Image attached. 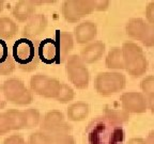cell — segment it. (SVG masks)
<instances>
[{"mask_svg":"<svg viewBox=\"0 0 154 144\" xmlns=\"http://www.w3.org/2000/svg\"><path fill=\"white\" fill-rule=\"evenodd\" d=\"M105 65L109 70H124V59H123L121 47L111 48L105 58Z\"/></svg>","mask_w":154,"mask_h":144,"instance_id":"obj_19","label":"cell"},{"mask_svg":"<svg viewBox=\"0 0 154 144\" xmlns=\"http://www.w3.org/2000/svg\"><path fill=\"white\" fill-rule=\"evenodd\" d=\"M3 144H28V142L20 134H12L3 141Z\"/></svg>","mask_w":154,"mask_h":144,"instance_id":"obj_31","label":"cell"},{"mask_svg":"<svg viewBox=\"0 0 154 144\" xmlns=\"http://www.w3.org/2000/svg\"><path fill=\"white\" fill-rule=\"evenodd\" d=\"M24 113V118H25V127L26 129H30V128H34L40 125L42 121V115L40 111L35 108H29L23 111Z\"/></svg>","mask_w":154,"mask_h":144,"instance_id":"obj_24","label":"cell"},{"mask_svg":"<svg viewBox=\"0 0 154 144\" xmlns=\"http://www.w3.org/2000/svg\"><path fill=\"white\" fill-rule=\"evenodd\" d=\"M148 22L142 18H131L125 26V32L133 40L141 41L148 29Z\"/></svg>","mask_w":154,"mask_h":144,"instance_id":"obj_17","label":"cell"},{"mask_svg":"<svg viewBox=\"0 0 154 144\" xmlns=\"http://www.w3.org/2000/svg\"><path fill=\"white\" fill-rule=\"evenodd\" d=\"M18 32L16 22L9 17H0V38L1 40H11Z\"/></svg>","mask_w":154,"mask_h":144,"instance_id":"obj_21","label":"cell"},{"mask_svg":"<svg viewBox=\"0 0 154 144\" xmlns=\"http://www.w3.org/2000/svg\"><path fill=\"white\" fill-rule=\"evenodd\" d=\"M38 58L45 64H58V49L54 38H44L38 44Z\"/></svg>","mask_w":154,"mask_h":144,"instance_id":"obj_13","label":"cell"},{"mask_svg":"<svg viewBox=\"0 0 154 144\" xmlns=\"http://www.w3.org/2000/svg\"><path fill=\"white\" fill-rule=\"evenodd\" d=\"M147 105L148 109L151 111L152 114H154V96H151V97L147 98Z\"/></svg>","mask_w":154,"mask_h":144,"instance_id":"obj_37","label":"cell"},{"mask_svg":"<svg viewBox=\"0 0 154 144\" xmlns=\"http://www.w3.org/2000/svg\"><path fill=\"white\" fill-rule=\"evenodd\" d=\"M28 144H55V140L51 136L40 130L29 136Z\"/></svg>","mask_w":154,"mask_h":144,"instance_id":"obj_26","label":"cell"},{"mask_svg":"<svg viewBox=\"0 0 154 144\" xmlns=\"http://www.w3.org/2000/svg\"><path fill=\"white\" fill-rule=\"evenodd\" d=\"M126 86V77L120 72H103L94 78V89L101 96L108 97L121 92Z\"/></svg>","mask_w":154,"mask_h":144,"instance_id":"obj_4","label":"cell"},{"mask_svg":"<svg viewBox=\"0 0 154 144\" xmlns=\"http://www.w3.org/2000/svg\"><path fill=\"white\" fill-rule=\"evenodd\" d=\"M153 68H154V65H153Z\"/></svg>","mask_w":154,"mask_h":144,"instance_id":"obj_40","label":"cell"},{"mask_svg":"<svg viewBox=\"0 0 154 144\" xmlns=\"http://www.w3.org/2000/svg\"><path fill=\"white\" fill-rule=\"evenodd\" d=\"M146 142H147V144H154V130H152V131L149 132Z\"/></svg>","mask_w":154,"mask_h":144,"instance_id":"obj_38","label":"cell"},{"mask_svg":"<svg viewBox=\"0 0 154 144\" xmlns=\"http://www.w3.org/2000/svg\"><path fill=\"white\" fill-rule=\"evenodd\" d=\"M106 46L103 42L96 41L86 45L80 51V59L84 61L85 64H93L101 60L105 53Z\"/></svg>","mask_w":154,"mask_h":144,"instance_id":"obj_14","label":"cell"},{"mask_svg":"<svg viewBox=\"0 0 154 144\" xmlns=\"http://www.w3.org/2000/svg\"><path fill=\"white\" fill-rule=\"evenodd\" d=\"M40 127L41 131L51 136L55 141L59 138L70 134L72 131V126L65 122L64 115L59 110L48 111L42 118Z\"/></svg>","mask_w":154,"mask_h":144,"instance_id":"obj_5","label":"cell"},{"mask_svg":"<svg viewBox=\"0 0 154 144\" xmlns=\"http://www.w3.org/2000/svg\"><path fill=\"white\" fill-rule=\"evenodd\" d=\"M55 144H76V141L72 134H67V136H64V137H61L56 140Z\"/></svg>","mask_w":154,"mask_h":144,"instance_id":"obj_34","label":"cell"},{"mask_svg":"<svg viewBox=\"0 0 154 144\" xmlns=\"http://www.w3.org/2000/svg\"><path fill=\"white\" fill-rule=\"evenodd\" d=\"M146 18L148 24L154 25V1L149 2L146 7Z\"/></svg>","mask_w":154,"mask_h":144,"instance_id":"obj_32","label":"cell"},{"mask_svg":"<svg viewBox=\"0 0 154 144\" xmlns=\"http://www.w3.org/2000/svg\"><path fill=\"white\" fill-rule=\"evenodd\" d=\"M11 125L5 112H0V136L11 131Z\"/></svg>","mask_w":154,"mask_h":144,"instance_id":"obj_30","label":"cell"},{"mask_svg":"<svg viewBox=\"0 0 154 144\" xmlns=\"http://www.w3.org/2000/svg\"><path fill=\"white\" fill-rule=\"evenodd\" d=\"M35 3L34 1L30 0H20L13 7L12 15L17 22H26L29 20V18L34 15L35 12Z\"/></svg>","mask_w":154,"mask_h":144,"instance_id":"obj_15","label":"cell"},{"mask_svg":"<svg viewBox=\"0 0 154 144\" xmlns=\"http://www.w3.org/2000/svg\"><path fill=\"white\" fill-rule=\"evenodd\" d=\"M38 44L40 42L38 40L24 36L14 43L12 48V58L19 70L31 73L38 68L40 63Z\"/></svg>","mask_w":154,"mask_h":144,"instance_id":"obj_2","label":"cell"},{"mask_svg":"<svg viewBox=\"0 0 154 144\" xmlns=\"http://www.w3.org/2000/svg\"><path fill=\"white\" fill-rule=\"evenodd\" d=\"M140 43L146 47H154V25H148L147 31L141 38Z\"/></svg>","mask_w":154,"mask_h":144,"instance_id":"obj_29","label":"cell"},{"mask_svg":"<svg viewBox=\"0 0 154 144\" xmlns=\"http://www.w3.org/2000/svg\"><path fill=\"white\" fill-rule=\"evenodd\" d=\"M15 62L10 53L7 42L0 38V75L7 76L15 70Z\"/></svg>","mask_w":154,"mask_h":144,"instance_id":"obj_16","label":"cell"},{"mask_svg":"<svg viewBox=\"0 0 154 144\" xmlns=\"http://www.w3.org/2000/svg\"><path fill=\"white\" fill-rule=\"evenodd\" d=\"M61 12H62L63 18L66 22H71V24H76L77 22H79L82 19L79 15H78V13H77L74 0H65V1H63L62 7H61Z\"/></svg>","mask_w":154,"mask_h":144,"instance_id":"obj_22","label":"cell"},{"mask_svg":"<svg viewBox=\"0 0 154 144\" xmlns=\"http://www.w3.org/2000/svg\"><path fill=\"white\" fill-rule=\"evenodd\" d=\"M128 144H147V142L142 138H132L128 140Z\"/></svg>","mask_w":154,"mask_h":144,"instance_id":"obj_36","label":"cell"},{"mask_svg":"<svg viewBox=\"0 0 154 144\" xmlns=\"http://www.w3.org/2000/svg\"><path fill=\"white\" fill-rule=\"evenodd\" d=\"M30 90L44 98H57L60 91L61 82L56 78L48 77L44 74L33 75L30 79Z\"/></svg>","mask_w":154,"mask_h":144,"instance_id":"obj_8","label":"cell"},{"mask_svg":"<svg viewBox=\"0 0 154 144\" xmlns=\"http://www.w3.org/2000/svg\"><path fill=\"white\" fill-rule=\"evenodd\" d=\"M7 98H5V92H3L2 86H0V109H3L7 106Z\"/></svg>","mask_w":154,"mask_h":144,"instance_id":"obj_35","label":"cell"},{"mask_svg":"<svg viewBox=\"0 0 154 144\" xmlns=\"http://www.w3.org/2000/svg\"><path fill=\"white\" fill-rule=\"evenodd\" d=\"M89 105L84 101H77V103L72 104L66 109L67 118L73 122H80V121L86 120V118H88V115H89Z\"/></svg>","mask_w":154,"mask_h":144,"instance_id":"obj_18","label":"cell"},{"mask_svg":"<svg viewBox=\"0 0 154 144\" xmlns=\"http://www.w3.org/2000/svg\"><path fill=\"white\" fill-rule=\"evenodd\" d=\"M109 2L108 0H95V11L99 12H103L109 8Z\"/></svg>","mask_w":154,"mask_h":144,"instance_id":"obj_33","label":"cell"},{"mask_svg":"<svg viewBox=\"0 0 154 144\" xmlns=\"http://www.w3.org/2000/svg\"><path fill=\"white\" fill-rule=\"evenodd\" d=\"M8 101L18 106H26L33 101V93L18 78H9L2 84Z\"/></svg>","mask_w":154,"mask_h":144,"instance_id":"obj_6","label":"cell"},{"mask_svg":"<svg viewBox=\"0 0 154 144\" xmlns=\"http://www.w3.org/2000/svg\"><path fill=\"white\" fill-rule=\"evenodd\" d=\"M65 70L70 82L73 83L76 89L85 90L88 88L90 81V73L79 56L72 55L67 58Z\"/></svg>","mask_w":154,"mask_h":144,"instance_id":"obj_7","label":"cell"},{"mask_svg":"<svg viewBox=\"0 0 154 144\" xmlns=\"http://www.w3.org/2000/svg\"><path fill=\"white\" fill-rule=\"evenodd\" d=\"M5 114L10 121L12 130H20L25 127V118L23 111L17 110V109H8L5 111Z\"/></svg>","mask_w":154,"mask_h":144,"instance_id":"obj_23","label":"cell"},{"mask_svg":"<svg viewBox=\"0 0 154 144\" xmlns=\"http://www.w3.org/2000/svg\"><path fill=\"white\" fill-rule=\"evenodd\" d=\"M3 7H5V2H3L2 0H0V13L2 12V10H3Z\"/></svg>","mask_w":154,"mask_h":144,"instance_id":"obj_39","label":"cell"},{"mask_svg":"<svg viewBox=\"0 0 154 144\" xmlns=\"http://www.w3.org/2000/svg\"><path fill=\"white\" fill-rule=\"evenodd\" d=\"M74 3L80 18L95 11V0H74Z\"/></svg>","mask_w":154,"mask_h":144,"instance_id":"obj_25","label":"cell"},{"mask_svg":"<svg viewBox=\"0 0 154 144\" xmlns=\"http://www.w3.org/2000/svg\"><path fill=\"white\" fill-rule=\"evenodd\" d=\"M85 139L86 144H124L125 131L122 124L100 115L86 127Z\"/></svg>","mask_w":154,"mask_h":144,"instance_id":"obj_1","label":"cell"},{"mask_svg":"<svg viewBox=\"0 0 154 144\" xmlns=\"http://www.w3.org/2000/svg\"><path fill=\"white\" fill-rule=\"evenodd\" d=\"M121 107L130 114H141L148 110L147 98L141 92H124L120 97Z\"/></svg>","mask_w":154,"mask_h":144,"instance_id":"obj_9","label":"cell"},{"mask_svg":"<svg viewBox=\"0 0 154 144\" xmlns=\"http://www.w3.org/2000/svg\"><path fill=\"white\" fill-rule=\"evenodd\" d=\"M140 89L141 93L146 96V98H149L151 96H154V76L149 75L146 76L140 82Z\"/></svg>","mask_w":154,"mask_h":144,"instance_id":"obj_28","label":"cell"},{"mask_svg":"<svg viewBox=\"0 0 154 144\" xmlns=\"http://www.w3.org/2000/svg\"><path fill=\"white\" fill-rule=\"evenodd\" d=\"M55 42L58 49V64L65 62L70 57V52L74 48V38L70 32L56 31Z\"/></svg>","mask_w":154,"mask_h":144,"instance_id":"obj_10","label":"cell"},{"mask_svg":"<svg viewBox=\"0 0 154 144\" xmlns=\"http://www.w3.org/2000/svg\"><path fill=\"white\" fill-rule=\"evenodd\" d=\"M104 116L112 122L119 123V124H123V123L130 121V114L123 110L122 107L117 108L111 105H106L104 107Z\"/></svg>","mask_w":154,"mask_h":144,"instance_id":"obj_20","label":"cell"},{"mask_svg":"<svg viewBox=\"0 0 154 144\" xmlns=\"http://www.w3.org/2000/svg\"><path fill=\"white\" fill-rule=\"evenodd\" d=\"M124 70L132 77H141L148 70V60L143 49L134 42H124L121 47Z\"/></svg>","mask_w":154,"mask_h":144,"instance_id":"obj_3","label":"cell"},{"mask_svg":"<svg viewBox=\"0 0 154 144\" xmlns=\"http://www.w3.org/2000/svg\"><path fill=\"white\" fill-rule=\"evenodd\" d=\"M75 97V91L71 88L69 84L66 83H61L60 91L58 94L56 100L59 101L60 104H67L72 101Z\"/></svg>","mask_w":154,"mask_h":144,"instance_id":"obj_27","label":"cell"},{"mask_svg":"<svg viewBox=\"0 0 154 144\" xmlns=\"http://www.w3.org/2000/svg\"><path fill=\"white\" fill-rule=\"evenodd\" d=\"M97 35V26L95 22L87 20L77 25L74 29V36L77 44L86 45L92 42Z\"/></svg>","mask_w":154,"mask_h":144,"instance_id":"obj_11","label":"cell"},{"mask_svg":"<svg viewBox=\"0 0 154 144\" xmlns=\"http://www.w3.org/2000/svg\"><path fill=\"white\" fill-rule=\"evenodd\" d=\"M48 25V20L44 14H34L32 15L24 27L23 34L24 38H34L35 36L41 35L45 31Z\"/></svg>","mask_w":154,"mask_h":144,"instance_id":"obj_12","label":"cell"}]
</instances>
